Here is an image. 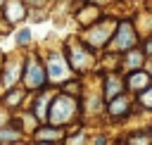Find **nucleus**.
I'll use <instances>...</instances> for the list:
<instances>
[{
    "mask_svg": "<svg viewBox=\"0 0 152 145\" xmlns=\"http://www.w3.org/2000/svg\"><path fill=\"white\" fill-rule=\"evenodd\" d=\"M121 88H124V83H121L116 76H109V78H107V86H104V100H107V102H112L114 97H119L116 93H119Z\"/></svg>",
    "mask_w": 152,
    "mask_h": 145,
    "instance_id": "8",
    "label": "nucleus"
},
{
    "mask_svg": "<svg viewBox=\"0 0 152 145\" xmlns=\"http://www.w3.org/2000/svg\"><path fill=\"white\" fill-rule=\"evenodd\" d=\"M71 59H74V62H71L74 69H86V67H88V55H86L83 50H78L76 45L71 48Z\"/></svg>",
    "mask_w": 152,
    "mask_h": 145,
    "instance_id": "10",
    "label": "nucleus"
},
{
    "mask_svg": "<svg viewBox=\"0 0 152 145\" xmlns=\"http://www.w3.org/2000/svg\"><path fill=\"white\" fill-rule=\"evenodd\" d=\"M135 45V33L131 29V24H121L119 26V33L114 38V48L116 50H131Z\"/></svg>",
    "mask_w": 152,
    "mask_h": 145,
    "instance_id": "2",
    "label": "nucleus"
},
{
    "mask_svg": "<svg viewBox=\"0 0 152 145\" xmlns=\"http://www.w3.org/2000/svg\"><path fill=\"white\" fill-rule=\"evenodd\" d=\"M17 135H19V131L17 128H0V140H17Z\"/></svg>",
    "mask_w": 152,
    "mask_h": 145,
    "instance_id": "13",
    "label": "nucleus"
},
{
    "mask_svg": "<svg viewBox=\"0 0 152 145\" xmlns=\"http://www.w3.org/2000/svg\"><path fill=\"white\" fill-rule=\"evenodd\" d=\"M28 38H31V33H28V31H26V29H24V31H19V36H17V40H19V43H21V45H24V43H26V40H28Z\"/></svg>",
    "mask_w": 152,
    "mask_h": 145,
    "instance_id": "18",
    "label": "nucleus"
},
{
    "mask_svg": "<svg viewBox=\"0 0 152 145\" xmlns=\"http://www.w3.org/2000/svg\"><path fill=\"white\" fill-rule=\"evenodd\" d=\"M43 81H45V71H43V67L36 64V62H28V67H26V76H24L26 88H31V90H33V88H40Z\"/></svg>",
    "mask_w": 152,
    "mask_h": 145,
    "instance_id": "3",
    "label": "nucleus"
},
{
    "mask_svg": "<svg viewBox=\"0 0 152 145\" xmlns=\"http://www.w3.org/2000/svg\"><path fill=\"white\" fill-rule=\"evenodd\" d=\"M147 50H150V52H152V40H150V43H147Z\"/></svg>",
    "mask_w": 152,
    "mask_h": 145,
    "instance_id": "21",
    "label": "nucleus"
},
{
    "mask_svg": "<svg viewBox=\"0 0 152 145\" xmlns=\"http://www.w3.org/2000/svg\"><path fill=\"white\" fill-rule=\"evenodd\" d=\"M17 76H19V64H12V69H10L7 76H5V83H7V86H14Z\"/></svg>",
    "mask_w": 152,
    "mask_h": 145,
    "instance_id": "14",
    "label": "nucleus"
},
{
    "mask_svg": "<svg viewBox=\"0 0 152 145\" xmlns=\"http://www.w3.org/2000/svg\"><path fill=\"white\" fill-rule=\"evenodd\" d=\"M12 145H24V143H12Z\"/></svg>",
    "mask_w": 152,
    "mask_h": 145,
    "instance_id": "23",
    "label": "nucleus"
},
{
    "mask_svg": "<svg viewBox=\"0 0 152 145\" xmlns=\"http://www.w3.org/2000/svg\"><path fill=\"white\" fill-rule=\"evenodd\" d=\"M36 138H38V143H55V140H62V128H57V126L38 128V131H36Z\"/></svg>",
    "mask_w": 152,
    "mask_h": 145,
    "instance_id": "7",
    "label": "nucleus"
},
{
    "mask_svg": "<svg viewBox=\"0 0 152 145\" xmlns=\"http://www.w3.org/2000/svg\"><path fill=\"white\" fill-rule=\"evenodd\" d=\"M19 102H21V93H19V90H12V93L7 95V105H10V107H17Z\"/></svg>",
    "mask_w": 152,
    "mask_h": 145,
    "instance_id": "16",
    "label": "nucleus"
},
{
    "mask_svg": "<svg viewBox=\"0 0 152 145\" xmlns=\"http://www.w3.org/2000/svg\"><path fill=\"white\" fill-rule=\"evenodd\" d=\"M48 76H50L52 81H59V78L66 76V62H64L59 55H52V57H50V62H48Z\"/></svg>",
    "mask_w": 152,
    "mask_h": 145,
    "instance_id": "4",
    "label": "nucleus"
},
{
    "mask_svg": "<svg viewBox=\"0 0 152 145\" xmlns=\"http://www.w3.org/2000/svg\"><path fill=\"white\" fill-rule=\"evenodd\" d=\"M128 88L131 90H147L150 88V74L145 71H133L128 76Z\"/></svg>",
    "mask_w": 152,
    "mask_h": 145,
    "instance_id": "6",
    "label": "nucleus"
},
{
    "mask_svg": "<svg viewBox=\"0 0 152 145\" xmlns=\"http://www.w3.org/2000/svg\"><path fill=\"white\" fill-rule=\"evenodd\" d=\"M140 102H142L145 107H150V109H152V86H150L147 90H142V93H140Z\"/></svg>",
    "mask_w": 152,
    "mask_h": 145,
    "instance_id": "15",
    "label": "nucleus"
},
{
    "mask_svg": "<svg viewBox=\"0 0 152 145\" xmlns=\"http://www.w3.org/2000/svg\"><path fill=\"white\" fill-rule=\"evenodd\" d=\"M128 64H131V67H138V64H140V52H133V55L128 57Z\"/></svg>",
    "mask_w": 152,
    "mask_h": 145,
    "instance_id": "19",
    "label": "nucleus"
},
{
    "mask_svg": "<svg viewBox=\"0 0 152 145\" xmlns=\"http://www.w3.org/2000/svg\"><path fill=\"white\" fill-rule=\"evenodd\" d=\"M36 116H38V121H48V95H40L38 100H36Z\"/></svg>",
    "mask_w": 152,
    "mask_h": 145,
    "instance_id": "11",
    "label": "nucleus"
},
{
    "mask_svg": "<svg viewBox=\"0 0 152 145\" xmlns=\"http://www.w3.org/2000/svg\"><path fill=\"white\" fill-rule=\"evenodd\" d=\"M26 2H28V5H33V7H40V5H43V0H26Z\"/></svg>",
    "mask_w": 152,
    "mask_h": 145,
    "instance_id": "20",
    "label": "nucleus"
},
{
    "mask_svg": "<svg viewBox=\"0 0 152 145\" xmlns=\"http://www.w3.org/2000/svg\"><path fill=\"white\" fill-rule=\"evenodd\" d=\"M38 145H50V143H38Z\"/></svg>",
    "mask_w": 152,
    "mask_h": 145,
    "instance_id": "22",
    "label": "nucleus"
},
{
    "mask_svg": "<svg viewBox=\"0 0 152 145\" xmlns=\"http://www.w3.org/2000/svg\"><path fill=\"white\" fill-rule=\"evenodd\" d=\"M107 109H109V114H112V116H121V114H126V112H128V100H126L124 95H119V97H114V100L109 102V107H107Z\"/></svg>",
    "mask_w": 152,
    "mask_h": 145,
    "instance_id": "9",
    "label": "nucleus"
},
{
    "mask_svg": "<svg viewBox=\"0 0 152 145\" xmlns=\"http://www.w3.org/2000/svg\"><path fill=\"white\" fill-rule=\"evenodd\" d=\"M78 112V105L74 97L69 95H57L50 105V112H48V121L52 126H62V124H69Z\"/></svg>",
    "mask_w": 152,
    "mask_h": 145,
    "instance_id": "1",
    "label": "nucleus"
},
{
    "mask_svg": "<svg viewBox=\"0 0 152 145\" xmlns=\"http://www.w3.org/2000/svg\"><path fill=\"white\" fill-rule=\"evenodd\" d=\"M131 145H152L147 135H133L131 138Z\"/></svg>",
    "mask_w": 152,
    "mask_h": 145,
    "instance_id": "17",
    "label": "nucleus"
},
{
    "mask_svg": "<svg viewBox=\"0 0 152 145\" xmlns=\"http://www.w3.org/2000/svg\"><path fill=\"white\" fill-rule=\"evenodd\" d=\"M7 17L14 21V19H21L24 17V7L19 5V2H14V0H10L7 2Z\"/></svg>",
    "mask_w": 152,
    "mask_h": 145,
    "instance_id": "12",
    "label": "nucleus"
},
{
    "mask_svg": "<svg viewBox=\"0 0 152 145\" xmlns=\"http://www.w3.org/2000/svg\"><path fill=\"white\" fill-rule=\"evenodd\" d=\"M112 21H104V24H100L97 29H90L86 36H88V40H90V45H102L104 43V38L112 33Z\"/></svg>",
    "mask_w": 152,
    "mask_h": 145,
    "instance_id": "5",
    "label": "nucleus"
}]
</instances>
